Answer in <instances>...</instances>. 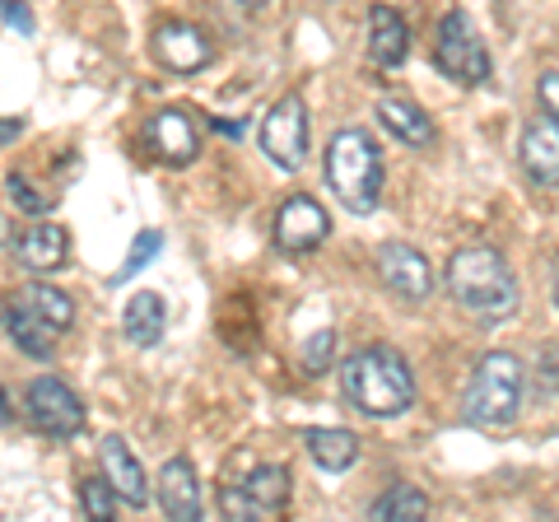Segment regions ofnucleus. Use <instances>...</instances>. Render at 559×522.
<instances>
[{
	"mask_svg": "<svg viewBox=\"0 0 559 522\" xmlns=\"http://www.w3.org/2000/svg\"><path fill=\"white\" fill-rule=\"evenodd\" d=\"M341 392L345 402L373 415V420H392L415 406V373L401 351L392 345H364L341 364Z\"/></svg>",
	"mask_w": 559,
	"mask_h": 522,
	"instance_id": "1",
	"label": "nucleus"
},
{
	"mask_svg": "<svg viewBox=\"0 0 559 522\" xmlns=\"http://www.w3.org/2000/svg\"><path fill=\"white\" fill-rule=\"evenodd\" d=\"M443 281H448L452 304L476 312V318H485V322L509 318V312L518 308V294H522L509 257H503L499 248H489V242H471V248L452 252Z\"/></svg>",
	"mask_w": 559,
	"mask_h": 522,
	"instance_id": "2",
	"label": "nucleus"
},
{
	"mask_svg": "<svg viewBox=\"0 0 559 522\" xmlns=\"http://www.w3.org/2000/svg\"><path fill=\"white\" fill-rule=\"evenodd\" d=\"M326 187L349 215H373L382 201V150L369 131L345 127L326 145Z\"/></svg>",
	"mask_w": 559,
	"mask_h": 522,
	"instance_id": "3",
	"label": "nucleus"
},
{
	"mask_svg": "<svg viewBox=\"0 0 559 522\" xmlns=\"http://www.w3.org/2000/svg\"><path fill=\"white\" fill-rule=\"evenodd\" d=\"M522 392H527V369H522V359L509 351H489L466 382L462 415L476 429H509L522 411Z\"/></svg>",
	"mask_w": 559,
	"mask_h": 522,
	"instance_id": "4",
	"label": "nucleus"
},
{
	"mask_svg": "<svg viewBox=\"0 0 559 522\" xmlns=\"http://www.w3.org/2000/svg\"><path fill=\"white\" fill-rule=\"evenodd\" d=\"M433 66L462 90H476L489 80V51L480 43L476 24L466 20L462 10H448L439 20V38H433Z\"/></svg>",
	"mask_w": 559,
	"mask_h": 522,
	"instance_id": "5",
	"label": "nucleus"
},
{
	"mask_svg": "<svg viewBox=\"0 0 559 522\" xmlns=\"http://www.w3.org/2000/svg\"><path fill=\"white\" fill-rule=\"evenodd\" d=\"M261 154L285 173H299L308 164V108H304V98L285 94L280 103H271V112L261 117Z\"/></svg>",
	"mask_w": 559,
	"mask_h": 522,
	"instance_id": "6",
	"label": "nucleus"
},
{
	"mask_svg": "<svg viewBox=\"0 0 559 522\" xmlns=\"http://www.w3.org/2000/svg\"><path fill=\"white\" fill-rule=\"evenodd\" d=\"M24 411L38 434H47V439H75V434L84 429V402L75 392L66 388L61 378H33L28 392H24Z\"/></svg>",
	"mask_w": 559,
	"mask_h": 522,
	"instance_id": "7",
	"label": "nucleus"
},
{
	"mask_svg": "<svg viewBox=\"0 0 559 522\" xmlns=\"http://www.w3.org/2000/svg\"><path fill=\"white\" fill-rule=\"evenodd\" d=\"M378 281L388 285L396 299L425 304L433 294V266H429L425 252L411 248V242H382L378 248Z\"/></svg>",
	"mask_w": 559,
	"mask_h": 522,
	"instance_id": "8",
	"label": "nucleus"
},
{
	"mask_svg": "<svg viewBox=\"0 0 559 522\" xmlns=\"http://www.w3.org/2000/svg\"><path fill=\"white\" fill-rule=\"evenodd\" d=\"M326 234H331V220L312 197H289L275 211V248L285 257H308L312 248H322Z\"/></svg>",
	"mask_w": 559,
	"mask_h": 522,
	"instance_id": "9",
	"label": "nucleus"
},
{
	"mask_svg": "<svg viewBox=\"0 0 559 522\" xmlns=\"http://www.w3.org/2000/svg\"><path fill=\"white\" fill-rule=\"evenodd\" d=\"M210 57H215V47H210V38L197 24L168 20V24L154 28V61H159L164 71L197 75V71H205V66H210Z\"/></svg>",
	"mask_w": 559,
	"mask_h": 522,
	"instance_id": "10",
	"label": "nucleus"
},
{
	"mask_svg": "<svg viewBox=\"0 0 559 522\" xmlns=\"http://www.w3.org/2000/svg\"><path fill=\"white\" fill-rule=\"evenodd\" d=\"M98 462H103V481L117 490L121 503H131V509H145L150 503V481H145V466L131 452L127 439H117V434H103L98 439Z\"/></svg>",
	"mask_w": 559,
	"mask_h": 522,
	"instance_id": "11",
	"label": "nucleus"
},
{
	"mask_svg": "<svg viewBox=\"0 0 559 522\" xmlns=\"http://www.w3.org/2000/svg\"><path fill=\"white\" fill-rule=\"evenodd\" d=\"M154 495H159L164 518H173V522H197L201 518V481H197V466H191L187 458H168L159 466Z\"/></svg>",
	"mask_w": 559,
	"mask_h": 522,
	"instance_id": "12",
	"label": "nucleus"
},
{
	"mask_svg": "<svg viewBox=\"0 0 559 522\" xmlns=\"http://www.w3.org/2000/svg\"><path fill=\"white\" fill-rule=\"evenodd\" d=\"M518 154L536 187H559V121H550L546 112L532 117L527 131H522Z\"/></svg>",
	"mask_w": 559,
	"mask_h": 522,
	"instance_id": "13",
	"label": "nucleus"
},
{
	"mask_svg": "<svg viewBox=\"0 0 559 522\" xmlns=\"http://www.w3.org/2000/svg\"><path fill=\"white\" fill-rule=\"evenodd\" d=\"M150 145L159 150L164 164L187 168V164H197V154H201V135H197V127H191V117L182 108H164L150 121Z\"/></svg>",
	"mask_w": 559,
	"mask_h": 522,
	"instance_id": "14",
	"label": "nucleus"
},
{
	"mask_svg": "<svg viewBox=\"0 0 559 522\" xmlns=\"http://www.w3.org/2000/svg\"><path fill=\"white\" fill-rule=\"evenodd\" d=\"M66 252H70V238H66L61 224H33V229H24L14 238V261L33 275L66 266Z\"/></svg>",
	"mask_w": 559,
	"mask_h": 522,
	"instance_id": "15",
	"label": "nucleus"
},
{
	"mask_svg": "<svg viewBox=\"0 0 559 522\" xmlns=\"http://www.w3.org/2000/svg\"><path fill=\"white\" fill-rule=\"evenodd\" d=\"M369 57L382 71H396L411 57V28L392 5H373L369 10Z\"/></svg>",
	"mask_w": 559,
	"mask_h": 522,
	"instance_id": "16",
	"label": "nucleus"
},
{
	"mask_svg": "<svg viewBox=\"0 0 559 522\" xmlns=\"http://www.w3.org/2000/svg\"><path fill=\"white\" fill-rule=\"evenodd\" d=\"M5 332H10V341L20 345V351L28 355V359H51L57 355V327H47L38 312H33L20 294L10 299V308H5Z\"/></svg>",
	"mask_w": 559,
	"mask_h": 522,
	"instance_id": "17",
	"label": "nucleus"
},
{
	"mask_svg": "<svg viewBox=\"0 0 559 522\" xmlns=\"http://www.w3.org/2000/svg\"><path fill=\"white\" fill-rule=\"evenodd\" d=\"M378 121L392 141L411 145V150H429L433 145V121L425 108H415L411 98H378Z\"/></svg>",
	"mask_w": 559,
	"mask_h": 522,
	"instance_id": "18",
	"label": "nucleus"
},
{
	"mask_svg": "<svg viewBox=\"0 0 559 522\" xmlns=\"http://www.w3.org/2000/svg\"><path fill=\"white\" fill-rule=\"evenodd\" d=\"M121 332H127L131 345H140V351H150V345H159L164 332H168V308L154 289H140L131 294L127 312H121Z\"/></svg>",
	"mask_w": 559,
	"mask_h": 522,
	"instance_id": "19",
	"label": "nucleus"
},
{
	"mask_svg": "<svg viewBox=\"0 0 559 522\" xmlns=\"http://www.w3.org/2000/svg\"><path fill=\"white\" fill-rule=\"evenodd\" d=\"M304 443H308V458L318 462L322 472H349V466L359 462V439L349 429H336V425L308 429Z\"/></svg>",
	"mask_w": 559,
	"mask_h": 522,
	"instance_id": "20",
	"label": "nucleus"
},
{
	"mask_svg": "<svg viewBox=\"0 0 559 522\" xmlns=\"http://www.w3.org/2000/svg\"><path fill=\"white\" fill-rule=\"evenodd\" d=\"M242 495H248L257 503V518L261 522H271L275 513H285V503H289V472L285 466H257V472L242 481Z\"/></svg>",
	"mask_w": 559,
	"mask_h": 522,
	"instance_id": "21",
	"label": "nucleus"
},
{
	"mask_svg": "<svg viewBox=\"0 0 559 522\" xmlns=\"http://www.w3.org/2000/svg\"><path fill=\"white\" fill-rule=\"evenodd\" d=\"M369 518H378V522H419V518H429V495L411 481H396L392 490H382L373 499Z\"/></svg>",
	"mask_w": 559,
	"mask_h": 522,
	"instance_id": "22",
	"label": "nucleus"
},
{
	"mask_svg": "<svg viewBox=\"0 0 559 522\" xmlns=\"http://www.w3.org/2000/svg\"><path fill=\"white\" fill-rule=\"evenodd\" d=\"M20 299H24L33 312H38L47 327H57V332H70V322H75V304H70V294L57 289V285H47V281L24 285Z\"/></svg>",
	"mask_w": 559,
	"mask_h": 522,
	"instance_id": "23",
	"label": "nucleus"
},
{
	"mask_svg": "<svg viewBox=\"0 0 559 522\" xmlns=\"http://www.w3.org/2000/svg\"><path fill=\"white\" fill-rule=\"evenodd\" d=\"M80 509L90 513V518H98V522H117V509H121V499H117V490L108 481H103V472L98 476H90L80 485Z\"/></svg>",
	"mask_w": 559,
	"mask_h": 522,
	"instance_id": "24",
	"label": "nucleus"
},
{
	"mask_svg": "<svg viewBox=\"0 0 559 522\" xmlns=\"http://www.w3.org/2000/svg\"><path fill=\"white\" fill-rule=\"evenodd\" d=\"M331 355H336V332H312L308 341H304V373L308 378H322V373H331Z\"/></svg>",
	"mask_w": 559,
	"mask_h": 522,
	"instance_id": "25",
	"label": "nucleus"
},
{
	"mask_svg": "<svg viewBox=\"0 0 559 522\" xmlns=\"http://www.w3.org/2000/svg\"><path fill=\"white\" fill-rule=\"evenodd\" d=\"M164 248V234L159 229H140V238H135V248L127 252V261H121V271L112 275V281H127V275H135V271H145L150 266V257Z\"/></svg>",
	"mask_w": 559,
	"mask_h": 522,
	"instance_id": "26",
	"label": "nucleus"
},
{
	"mask_svg": "<svg viewBox=\"0 0 559 522\" xmlns=\"http://www.w3.org/2000/svg\"><path fill=\"white\" fill-rule=\"evenodd\" d=\"M10 201L20 205L24 215H47V197H38V191H33V182L24 178V173H10Z\"/></svg>",
	"mask_w": 559,
	"mask_h": 522,
	"instance_id": "27",
	"label": "nucleus"
},
{
	"mask_svg": "<svg viewBox=\"0 0 559 522\" xmlns=\"http://www.w3.org/2000/svg\"><path fill=\"white\" fill-rule=\"evenodd\" d=\"M536 392L540 396H555L559 392V345H546L536 359Z\"/></svg>",
	"mask_w": 559,
	"mask_h": 522,
	"instance_id": "28",
	"label": "nucleus"
},
{
	"mask_svg": "<svg viewBox=\"0 0 559 522\" xmlns=\"http://www.w3.org/2000/svg\"><path fill=\"white\" fill-rule=\"evenodd\" d=\"M536 98H540V112H546L550 121H559V71H540Z\"/></svg>",
	"mask_w": 559,
	"mask_h": 522,
	"instance_id": "29",
	"label": "nucleus"
},
{
	"mask_svg": "<svg viewBox=\"0 0 559 522\" xmlns=\"http://www.w3.org/2000/svg\"><path fill=\"white\" fill-rule=\"evenodd\" d=\"M0 14H5V24H14L20 33H33V10L20 5V0H0Z\"/></svg>",
	"mask_w": 559,
	"mask_h": 522,
	"instance_id": "30",
	"label": "nucleus"
},
{
	"mask_svg": "<svg viewBox=\"0 0 559 522\" xmlns=\"http://www.w3.org/2000/svg\"><path fill=\"white\" fill-rule=\"evenodd\" d=\"M210 131H219V135H234V141H242V135H248V121H224V117H215V121H210Z\"/></svg>",
	"mask_w": 559,
	"mask_h": 522,
	"instance_id": "31",
	"label": "nucleus"
},
{
	"mask_svg": "<svg viewBox=\"0 0 559 522\" xmlns=\"http://www.w3.org/2000/svg\"><path fill=\"white\" fill-rule=\"evenodd\" d=\"M20 135H24V121H14V117L0 121V150L14 145V141H20Z\"/></svg>",
	"mask_w": 559,
	"mask_h": 522,
	"instance_id": "32",
	"label": "nucleus"
},
{
	"mask_svg": "<svg viewBox=\"0 0 559 522\" xmlns=\"http://www.w3.org/2000/svg\"><path fill=\"white\" fill-rule=\"evenodd\" d=\"M10 242H14V234H10V220H5V215H0V252H5V248H10Z\"/></svg>",
	"mask_w": 559,
	"mask_h": 522,
	"instance_id": "33",
	"label": "nucleus"
},
{
	"mask_svg": "<svg viewBox=\"0 0 559 522\" xmlns=\"http://www.w3.org/2000/svg\"><path fill=\"white\" fill-rule=\"evenodd\" d=\"M14 420V411H10V402H5V392H0V425H10Z\"/></svg>",
	"mask_w": 559,
	"mask_h": 522,
	"instance_id": "34",
	"label": "nucleus"
},
{
	"mask_svg": "<svg viewBox=\"0 0 559 522\" xmlns=\"http://www.w3.org/2000/svg\"><path fill=\"white\" fill-rule=\"evenodd\" d=\"M242 10H261V5H271V0H238Z\"/></svg>",
	"mask_w": 559,
	"mask_h": 522,
	"instance_id": "35",
	"label": "nucleus"
}]
</instances>
